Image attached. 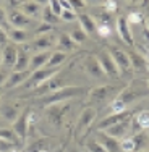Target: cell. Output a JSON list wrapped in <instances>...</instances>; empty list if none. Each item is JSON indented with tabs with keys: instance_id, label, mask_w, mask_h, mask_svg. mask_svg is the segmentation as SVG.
I'll return each instance as SVG.
<instances>
[{
	"instance_id": "6da1fadb",
	"label": "cell",
	"mask_w": 149,
	"mask_h": 152,
	"mask_svg": "<svg viewBox=\"0 0 149 152\" xmlns=\"http://www.w3.org/2000/svg\"><path fill=\"white\" fill-rule=\"evenodd\" d=\"M148 89H149V88H136V86H133V84L126 86L123 91H120V92L117 94V97L114 99V102L110 104L112 112L126 110L130 104H133V102H136V100L143 99V97L149 92Z\"/></svg>"
},
{
	"instance_id": "7a4b0ae2",
	"label": "cell",
	"mask_w": 149,
	"mask_h": 152,
	"mask_svg": "<svg viewBox=\"0 0 149 152\" xmlns=\"http://www.w3.org/2000/svg\"><path fill=\"white\" fill-rule=\"evenodd\" d=\"M83 92V88L79 86H65L62 89H57V91L47 94V96H42L39 99L42 107H49V105H54V104H60V102H68L70 99L79 96Z\"/></svg>"
},
{
	"instance_id": "3957f363",
	"label": "cell",
	"mask_w": 149,
	"mask_h": 152,
	"mask_svg": "<svg viewBox=\"0 0 149 152\" xmlns=\"http://www.w3.org/2000/svg\"><path fill=\"white\" fill-rule=\"evenodd\" d=\"M70 112V102H60V104H54V105L46 107V115L47 120L52 126L55 128H60L63 125L65 115Z\"/></svg>"
},
{
	"instance_id": "277c9868",
	"label": "cell",
	"mask_w": 149,
	"mask_h": 152,
	"mask_svg": "<svg viewBox=\"0 0 149 152\" xmlns=\"http://www.w3.org/2000/svg\"><path fill=\"white\" fill-rule=\"evenodd\" d=\"M118 94V89L115 86H97V88L91 89L89 92V100L94 105H104L105 102L115 99Z\"/></svg>"
},
{
	"instance_id": "5b68a950",
	"label": "cell",
	"mask_w": 149,
	"mask_h": 152,
	"mask_svg": "<svg viewBox=\"0 0 149 152\" xmlns=\"http://www.w3.org/2000/svg\"><path fill=\"white\" fill-rule=\"evenodd\" d=\"M60 68L62 66H57V68H49V66H42L39 68V70L32 71L31 76L24 81V84H26V88H37L39 84H42L44 81H47L49 78H52V76H55L57 73H60Z\"/></svg>"
},
{
	"instance_id": "8992f818",
	"label": "cell",
	"mask_w": 149,
	"mask_h": 152,
	"mask_svg": "<svg viewBox=\"0 0 149 152\" xmlns=\"http://www.w3.org/2000/svg\"><path fill=\"white\" fill-rule=\"evenodd\" d=\"M65 88V78L62 76V73H57L55 76L49 78L47 81H44L42 84H39L37 88H34L32 91V96H47V94L57 91V89H62Z\"/></svg>"
},
{
	"instance_id": "52a82bcc",
	"label": "cell",
	"mask_w": 149,
	"mask_h": 152,
	"mask_svg": "<svg viewBox=\"0 0 149 152\" xmlns=\"http://www.w3.org/2000/svg\"><path fill=\"white\" fill-rule=\"evenodd\" d=\"M32 112L29 108H23L20 113V117L12 123V129L15 131V134L18 136L20 141H24L28 137V131H29V118H31Z\"/></svg>"
},
{
	"instance_id": "ba28073f",
	"label": "cell",
	"mask_w": 149,
	"mask_h": 152,
	"mask_svg": "<svg viewBox=\"0 0 149 152\" xmlns=\"http://www.w3.org/2000/svg\"><path fill=\"white\" fill-rule=\"evenodd\" d=\"M96 58H97V61H99V65H101V68H102L105 76H109V78H118L120 70H118L117 65H115V61H114V58H112V55H110L109 50H101V52L96 55Z\"/></svg>"
},
{
	"instance_id": "9c48e42d",
	"label": "cell",
	"mask_w": 149,
	"mask_h": 152,
	"mask_svg": "<svg viewBox=\"0 0 149 152\" xmlns=\"http://www.w3.org/2000/svg\"><path fill=\"white\" fill-rule=\"evenodd\" d=\"M96 115H97L96 107L83 108L81 113H79V117H78V121H76V126H75V128H76V136L83 134V133H84L86 129L92 125V121L96 120Z\"/></svg>"
},
{
	"instance_id": "30bf717a",
	"label": "cell",
	"mask_w": 149,
	"mask_h": 152,
	"mask_svg": "<svg viewBox=\"0 0 149 152\" xmlns=\"http://www.w3.org/2000/svg\"><path fill=\"white\" fill-rule=\"evenodd\" d=\"M133 115V112L131 110H122V112H112L110 115H107V117L104 118L102 121H99L97 123V131H105L107 128H110V126H114V125H117V123L120 121H123V120H126V118H130Z\"/></svg>"
},
{
	"instance_id": "8fae6325",
	"label": "cell",
	"mask_w": 149,
	"mask_h": 152,
	"mask_svg": "<svg viewBox=\"0 0 149 152\" xmlns=\"http://www.w3.org/2000/svg\"><path fill=\"white\" fill-rule=\"evenodd\" d=\"M7 18H8L10 28H15V29H26L28 26L32 24L31 18L26 16L24 13H21L20 10H10V12H7Z\"/></svg>"
},
{
	"instance_id": "7c38bea8",
	"label": "cell",
	"mask_w": 149,
	"mask_h": 152,
	"mask_svg": "<svg viewBox=\"0 0 149 152\" xmlns=\"http://www.w3.org/2000/svg\"><path fill=\"white\" fill-rule=\"evenodd\" d=\"M96 139L99 141V144L107 152H122V149H120V139L109 136L105 131H97L96 133Z\"/></svg>"
},
{
	"instance_id": "4fadbf2b",
	"label": "cell",
	"mask_w": 149,
	"mask_h": 152,
	"mask_svg": "<svg viewBox=\"0 0 149 152\" xmlns=\"http://www.w3.org/2000/svg\"><path fill=\"white\" fill-rule=\"evenodd\" d=\"M55 45V37H54L52 32H47V34H41V36H36V39L32 41L31 47L37 52H46V50L52 49Z\"/></svg>"
},
{
	"instance_id": "5bb4252c",
	"label": "cell",
	"mask_w": 149,
	"mask_h": 152,
	"mask_svg": "<svg viewBox=\"0 0 149 152\" xmlns=\"http://www.w3.org/2000/svg\"><path fill=\"white\" fill-rule=\"evenodd\" d=\"M83 66H84V71L91 76V78L101 79V78L105 76L102 68H101V65H99V61H97V58H96V55H88L86 57L84 61H83Z\"/></svg>"
},
{
	"instance_id": "9a60e30c",
	"label": "cell",
	"mask_w": 149,
	"mask_h": 152,
	"mask_svg": "<svg viewBox=\"0 0 149 152\" xmlns=\"http://www.w3.org/2000/svg\"><path fill=\"white\" fill-rule=\"evenodd\" d=\"M21 113V105L20 104H13V102H5L2 107H0V115L5 121L13 123L20 117Z\"/></svg>"
},
{
	"instance_id": "2e32d148",
	"label": "cell",
	"mask_w": 149,
	"mask_h": 152,
	"mask_svg": "<svg viewBox=\"0 0 149 152\" xmlns=\"http://www.w3.org/2000/svg\"><path fill=\"white\" fill-rule=\"evenodd\" d=\"M16 45L12 44V42H8L7 45H3V50L0 52V55H2V65L3 68H12L15 66V61H16Z\"/></svg>"
},
{
	"instance_id": "e0dca14e",
	"label": "cell",
	"mask_w": 149,
	"mask_h": 152,
	"mask_svg": "<svg viewBox=\"0 0 149 152\" xmlns=\"http://www.w3.org/2000/svg\"><path fill=\"white\" fill-rule=\"evenodd\" d=\"M109 52H110L112 58H114L115 65L118 66L120 71H126V70H130V68H131V65H130V58H128V53H126L125 50L117 49V47H112Z\"/></svg>"
},
{
	"instance_id": "ac0fdd59",
	"label": "cell",
	"mask_w": 149,
	"mask_h": 152,
	"mask_svg": "<svg viewBox=\"0 0 149 152\" xmlns=\"http://www.w3.org/2000/svg\"><path fill=\"white\" fill-rule=\"evenodd\" d=\"M29 76H31L29 70H26V71H12V73L8 75V79H7V83H5L3 88L12 89V88H16V86H21V84H24V81H26Z\"/></svg>"
},
{
	"instance_id": "d6986e66",
	"label": "cell",
	"mask_w": 149,
	"mask_h": 152,
	"mask_svg": "<svg viewBox=\"0 0 149 152\" xmlns=\"http://www.w3.org/2000/svg\"><path fill=\"white\" fill-rule=\"evenodd\" d=\"M18 10H20L21 13H24L26 16H29L31 20L42 15V7L39 5V3L32 2V0H24V2H21Z\"/></svg>"
},
{
	"instance_id": "ffe728a7",
	"label": "cell",
	"mask_w": 149,
	"mask_h": 152,
	"mask_svg": "<svg viewBox=\"0 0 149 152\" xmlns=\"http://www.w3.org/2000/svg\"><path fill=\"white\" fill-rule=\"evenodd\" d=\"M117 31L118 36L122 37V41L128 45H133V37H131V31H130V24L126 21L125 16H120L117 20Z\"/></svg>"
},
{
	"instance_id": "44dd1931",
	"label": "cell",
	"mask_w": 149,
	"mask_h": 152,
	"mask_svg": "<svg viewBox=\"0 0 149 152\" xmlns=\"http://www.w3.org/2000/svg\"><path fill=\"white\" fill-rule=\"evenodd\" d=\"M50 55H52V52L50 50H46V52H37L34 53V55L31 57V61H29V71L32 73V71L39 70V68L46 66L47 61H49Z\"/></svg>"
},
{
	"instance_id": "7402d4cb",
	"label": "cell",
	"mask_w": 149,
	"mask_h": 152,
	"mask_svg": "<svg viewBox=\"0 0 149 152\" xmlns=\"http://www.w3.org/2000/svg\"><path fill=\"white\" fill-rule=\"evenodd\" d=\"M133 141V146H134V152H141V151H146L149 146V137H148V131L146 129H139L131 136Z\"/></svg>"
},
{
	"instance_id": "603a6c76",
	"label": "cell",
	"mask_w": 149,
	"mask_h": 152,
	"mask_svg": "<svg viewBox=\"0 0 149 152\" xmlns=\"http://www.w3.org/2000/svg\"><path fill=\"white\" fill-rule=\"evenodd\" d=\"M76 20H78V23H79V28H81L86 34H94V32H96L97 24H96V21H94V18L89 16L88 13H79V15L76 16Z\"/></svg>"
},
{
	"instance_id": "cb8c5ba5",
	"label": "cell",
	"mask_w": 149,
	"mask_h": 152,
	"mask_svg": "<svg viewBox=\"0 0 149 152\" xmlns=\"http://www.w3.org/2000/svg\"><path fill=\"white\" fill-rule=\"evenodd\" d=\"M131 118V117H130ZM130 118H126V120L117 123V125L110 126V128L105 129V133H107L109 136L112 137H117V139H123V136L126 134V131H128V126H130Z\"/></svg>"
},
{
	"instance_id": "d4e9b609",
	"label": "cell",
	"mask_w": 149,
	"mask_h": 152,
	"mask_svg": "<svg viewBox=\"0 0 149 152\" xmlns=\"http://www.w3.org/2000/svg\"><path fill=\"white\" fill-rule=\"evenodd\" d=\"M29 53L26 52V49H18L16 52V61L15 66H13V71H26L29 70Z\"/></svg>"
},
{
	"instance_id": "484cf974",
	"label": "cell",
	"mask_w": 149,
	"mask_h": 152,
	"mask_svg": "<svg viewBox=\"0 0 149 152\" xmlns=\"http://www.w3.org/2000/svg\"><path fill=\"white\" fill-rule=\"evenodd\" d=\"M7 36H8V41L12 44H24V42L29 41V34H28L26 29H15V28H10L7 31Z\"/></svg>"
},
{
	"instance_id": "4316f807",
	"label": "cell",
	"mask_w": 149,
	"mask_h": 152,
	"mask_svg": "<svg viewBox=\"0 0 149 152\" xmlns=\"http://www.w3.org/2000/svg\"><path fill=\"white\" fill-rule=\"evenodd\" d=\"M128 58H130V65L133 66L134 71H144L148 68V60L141 53H138L136 50L128 52Z\"/></svg>"
},
{
	"instance_id": "83f0119b",
	"label": "cell",
	"mask_w": 149,
	"mask_h": 152,
	"mask_svg": "<svg viewBox=\"0 0 149 152\" xmlns=\"http://www.w3.org/2000/svg\"><path fill=\"white\" fill-rule=\"evenodd\" d=\"M75 45L76 44L71 41V37L67 32H62L59 36V39H57V49H59V52L68 53V52H71V50H75Z\"/></svg>"
},
{
	"instance_id": "f1b7e54d",
	"label": "cell",
	"mask_w": 149,
	"mask_h": 152,
	"mask_svg": "<svg viewBox=\"0 0 149 152\" xmlns=\"http://www.w3.org/2000/svg\"><path fill=\"white\" fill-rule=\"evenodd\" d=\"M65 60H67V53H63V52H59V50H55V52H52V55H50V58H49V61H47V65H46V66H49V68H57V66H62Z\"/></svg>"
},
{
	"instance_id": "f546056e",
	"label": "cell",
	"mask_w": 149,
	"mask_h": 152,
	"mask_svg": "<svg viewBox=\"0 0 149 152\" xmlns=\"http://www.w3.org/2000/svg\"><path fill=\"white\" fill-rule=\"evenodd\" d=\"M41 16H42V23H47V24H50V26H54L55 23L60 21V18L57 15H54V13L50 12L49 7H44V8H42V15Z\"/></svg>"
},
{
	"instance_id": "4dcf8cb0",
	"label": "cell",
	"mask_w": 149,
	"mask_h": 152,
	"mask_svg": "<svg viewBox=\"0 0 149 152\" xmlns=\"http://www.w3.org/2000/svg\"><path fill=\"white\" fill-rule=\"evenodd\" d=\"M68 36L71 37V41H73L75 44H83V42H86V39H88V34H86V32L83 31L79 26L75 28V29L71 31Z\"/></svg>"
},
{
	"instance_id": "1f68e13d",
	"label": "cell",
	"mask_w": 149,
	"mask_h": 152,
	"mask_svg": "<svg viewBox=\"0 0 149 152\" xmlns=\"http://www.w3.org/2000/svg\"><path fill=\"white\" fill-rule=\"evenodd\" d=\"M0 139L7 141L10 144H15L18 141V136L15 134V131L12 128H0Z\"/></svg>"
},
{
	"instance_id": "d6a6232c",
	"label": "cell",
	"mask_w": 149,
	"mask_h": 152,
	"mask_svg": "<svg viewBox=\"0 0 149 152\" xmlns=\"http://www.w3.org/2000/svg\"><path fill=\"white\" fill-rule=\"evenodd\" d=\"M136 125L141 129H149V110H143L136 115Z\"/></svg>"
},
{
	"instance_id": "836d02e7",
	"label": "cell",
	"mask_w": 149,
	"mask_h": 152,
	"mask_svg": "<svg viewBox=\"0 0 149 152\" xmlns=\"http://www.w3.org/2000/svg\"><path fill=\"white\" fill-rule=\"evenodd\" d=\"M47 144H49V142H47L46 137L37 139V141H34V142L28 147L26 152H44V151H47Z\"/></svg>"
},
{
	"instance_id": "e575fe53",
	"label": "cell",
	"mask_w": 149,
	"mask_h": 152,
	"mask_svg": "<svg viewBox=\"0 0 149 152\" xmlns=\"http://www.w3.org/2000/svg\"><path fill=\"white\" fill-rule=\"evenodd\" d=\"M86 149H88V152H107L99 144V141H97L96 137H92V139H89L88 142H86Z\"/></svg>"
},
{
	"instance_id": "d590c367",
	"label": "cell",
	"mask_w": 149,
	"mask_h": 152,
	"mask_svg": "<svg viewBox=\"0 0 149 152\" xmlns=\"http://www.w3.org/2000/svg\"><path fill=\"white\" fill-rule=\"evenodd\" d=\"M120 149H122V152H134V146H133L131 137L120 139Z\"/></svg>"
},
{
	"instance_id": "8d00e7d4",
	"label": "cell",
	"mask_w": 149,
	"mask_h": 152,
	"mask_svg": "<svg viewBox=\"0 0 149 152\" xmlns=\"http://www.w3.org/2000/svg\"><path fill=\"white\" fill-rule=\"evenodd\" d=\"M50 8V12L54 13V15H57L60 18V15H62V5H60V2L59 0H49V5H47Z\"/></svg>"
},
{
	"instance_id": "74e56055",
	"label": "cell",
	"mask_w": 149,
	"mask_h": 152,
	"mask_svg": "<svg viewBox=\"0 0 149 152\" xmlns=\"http://www.w3.org/2000/svg\"><path fill=\"white\" fill-rule=\"evenodd\" d=\"M0 28L8 31L10 29V24H8V18H7V10L3 7H0Z\"/></svg>"
},
{
	"instance_id": "f35d334b",
	"label": "cell",
	"mask_w": 149,
	"mask_h": 152,
	"mask_svg": "<svg viewBox=\"0 0 149 152\" xmlns=\"http://www.w3.org/2000/svg\"><path fill=\"white\" fill-rule=\"evenodd\" d=\"M143 20H144V16L141 15V13H134V12L126 18L128 24H139V23H143Z\"/></svg>"
},
{
	"instance_id": "ab89813d",
	"label": "cell",
	"mask_w": 149,
	"mask_h": 152,
	"mask_svg": "<svg viewBox=\"0 0 149 152\" xmlns=\"http://www.w3.org/2000/svg\"><path fill=\"white\" fill-rule=\"evenodd\" d=\"M76 12H71V10H62V15H60V20L63 21H75L76 20Z\"/></svg>"
},
{
	"instance_id": "60d3db41",
	"label": "cell",
	"mask_w": 149,
	"mask_h": 152,
	"mask_svg": "<svg viewBox=\"0 0 149 152\" xmlns=\"http://www.w3.org/2000/svg\"><path fill=\"white\" fill-rule=\"evenodd\" d=\"M47 32H52V26H50V24H47V23H42L41 26L36 29L34 34L36 36H41V34H47Z\"/></svg>"
},
{
	"instance_id": "b9f144b4",
	"label": "cell",
	"mask_w": 149,
	"mask_h": 152,
	"mask_svg": "<svg viewBox=\"0 0 149 152\" xmlns=\"http://www.w3.org/2000/svg\"><path fill=\"white\" fill-rule=\"evenodd\" d=\"M71 5V8H73V12H76V10H83L86 7V2L84 0H68Z\"/></svg>"
},
{
	"instance_id": "7bdbcfd3",
	"label": "cell",
	"mask_w": 149,
	"mask_h": 152,
	"mask_svg": "<svg viewBox=\"0 0 149 152\" xmlns=\"http://www.w3.org/2000/svg\"><path fill=\"white\" fill-rule=\"evenodd\" d=\"M8 71H7V68H0V88H3L7 83V79H8Z\"/></svg>"
},
{
	"instance_id": "ee69618b",
	"label": "cell",
	"mask_w": 149,
	"mask_h": 152,
	"mask_svg": "<svg viewBox=\"0 0 149 152\" xmlns=\"http://www.w3.org/2000/svg\"><path fill=\"white\" fill-rule=\"evenodd\" d=\"M8 44V36H7V29L0 28V45H7Z\"/></svg>"
},
{
	"instance_id": "f6af8a7d",
	"label": "cell",
	"mask_w": 149,
	"mask_h": 152,
	"mask_svg": "<svg viewBox=\"0 0 149 152\" xmlns=\"http://www.w3.org/2000/svg\"><path fill=\"white\" fill-rule=\"evenodd\" d=\"M105 10H107V12H115V10H117V3L114 2V0H107V2H105Z\"/></svg>"
},
{
	"instance_id": "bcb514c9",
	"label": "cell",
	"mask_w": 149,
	"mask_h": 152,
	"mask_svg": "<svg viewBox=\"0 0 149 152\" xmlns=\"http://www.w3.org/2000/svg\"><path fill=\"white\" fill-rule=\"evenodd\" d=\"M96 32H97V34H101V36H109V34H110V28H109V26H97Z\"/></svg>"
},
{
	"instance_id": "7dc6e473",
	"label": "cell",
	"mask_w": 149,
	"mask_h": 152,
	"mask_svg": "<svg viewBox=\"0 0 149 152\" xmlns=\"http://www.w3.org/2000/svg\"><path fill=\"white\" fill-rule=\"evenodd\" d=\"M32 2H36V3H39V5L44 8V7H47L49 5V0H32Z\"/></svg>"
},
{
	"instance_id": "c3c4849f",
	"label": "cell",
	"mask_w": 149,
	"mask_h": 152,
	"mask_svg": "<svg viewBox=\"0 0 149 152\" xmlns=\"http://www.w3.org/2000/svg\"><path fill=\"white\" fill-rule=\"evenodd\" d=\"M86 3H96V2H99V0H84Z\"/></svg>"
},
{
	"instance_id": "681fc988",
	"label": "cell",
	"mask_w": 149,
	"mask_h": 152,
	"mask_svg": "<svg viewBox=\"0 0 149 152\" xmlns=\"http://www.w3.org/2000/svg\"><path fill=\"white\" fill-rule=\"evenodd\" d=\"M0 66H2V55H0Z\"/></svg>"
},
{
	"instance_id": "f907efd6",
	"label": "cell",
	"mask_w": 149,
	"mask_h": 152,
	"mask_svg": "<svg viewBox=\"0 0 149 152\" xmlns=\"http://www.w3.org/2000/svg\"><path fill=\"white\" fill-rule=\"evenodd\" d=\"M148 31H149V20H148Z\"/></svg>"
},
{
	"instance_id": "816d5d0a",
	"label": "cell",
	"mask_w": 149,
	"mask_h": 152,
	"mask_svg": "<svg viewBox=\"0 0 149 152\" xmlns=\"http://www.w3.org/2000/svg\"><path fill=\"white\" fill-rule=\"evenodd\" d=\"M141 152H149V149H146V151H141Z\"/></svg>"
},
{
	"instance_id": "f5cc1de1",
	"label": "cell",
	"mask_w": 149,
	"mask_h": 152,
	"mask_svg": "<svg viewBox=\"0 0 149 152\" xmlns=\"http://www.w3.org/2000/svg\"><path fill=\"white\" fill-rule=\"evenodd\" d=\"M146 131H148V137H149V129H146Z\"/></svg>"
},
{
	"instance_id": "db71d44e",
	"label": "cell",
	"mask_w": 149,
	"mask_h": 152,
	"mask_svg": "<svg viewBox=\"0 0 149 152\" xmlns=\"http://www.w3.org/2000/svg\"><path fill=\"white\" fill-rule=\"evenodd\" d=\"M16 2H24V0H16Z\"/></svg>"
},
{
	"instance_id": "11a10c76",
	"label": "cell",
	"mask_w": 149,
	"mask_h": 152,
	"mask_svg": "<svg viewBox=\"0 0 149 152\" xmlns=\"http://www.w3.org/2000/svg\"><path fill=\"white\" fill-rule=\"evenodd\" d=\"M130 2H138V0H130Z\"/></svg>"
},
{
	"instance_id": "9f6ffc18",
	"label": "cell",
	"mask_w": 149,
	"mask_h": 152,
	"mask_svg": "<svg viewBox=\"0 0 149 152\" xmlns=\"http://www.w3.org/2000/svg\"><path fill=\"white\" fill-rule=\"evenodd\" d=\"M0 97H2V92H0Z\"/></svg>"
},
{
	"instance_id": "6f0895ef",
	"label": "cell",
	"mask_w": 149,
	"mask_h": 152,
	"mask_svg": "<svg viewBox=\"0 0 149 152\" xmlns=\"http://www.w3.org/2000/svg\"><path fill=\"white\" fill-rule=\"evenodd\" d=\"M44 152H47V151H44Z\"/></svg>"
},
{
	"instance_id": "680465c9",
	"label": "cell",
	"mask_w": 149,
	"mask_h": 152,
	"mask_svg": "<svg viewBox=\"0 0 149 152\" xmlns=\"http://www.w3.org/2000/svg\"><path fill=\"white\" fill-rule=\"evenodd\" d=\"M0 7H2V5H0Z\"/></svg>"
}]
</instances>
